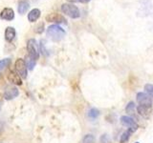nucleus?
Returning <instances> with one entry per match:
<instances>
[{
    "instance_id": "f257e3e1",
    "label": "nucleus",
    "mask_w": 153,
    "mask_h": 143,
    "mask_svg": "<svg viewBox=\"0 0 153 143\" xmlns=\"http://www.w3.org/2000/svg\"><path fill=\"white\" fill-rule=\"evenodd\" d=\"M47 36L53 41H60L65 35V31L56 24L51 25L47 29Z\"/></svg>"
},
{
    "instance_id": "f03ea898",
    "label": "nucleus",
    "mask_w": 153,
    "mask_h": 143,
    "mask_svg": "<svg viewBox=\"0 0 153 143\" xmlns=\"http://www.w3.org/2000/svg\"><path fill=\"white\" fill-rule=\"evenodd\" d=\"M61 11L63 13H65L67 16H69L70 18H73V19H76L80 16V12L79 8L71 3L62 4Z\"/></svg>"
},
{
    "instance_id": "7ed1b4c3",
    "label": "nucleus",
    "mask_w": 153,
    "mask_h": 143,
    "mask_svg": "<svg viewBox=\"0 0 153 143\" xmlns=\"http://www.w3.org/2000/svg\"><path fill=\"white\" fill-rule=\"evenodd\" d=\"M27 51L29 52L28 55H30L32 58H33L35 60L38 59L39 57V47L37 45V42L36 39L33 38H31L29 39L27 42Z\"/></svg>"
},
{
    "instance_id": "20e7f679",
    "label": "nucleus",
    "mask_w": 153,
    "mask_h": 143,
    "mask_svg": "<svg viewBox=\"0 0 153 143\" xmlns=\"http://www.w3.org/2000/svg\"><path fill=\"white\" fill-rule=\"evenodd\" d=\"M137 102L147 108H151L152 106V98L146 93H138L137 94Z\"/></svg>"
},
{
    "instance_id": "39448f33",
    "label": "nucleus",
    "mask_w": 153,
    "mask_h": 143,
    "mask_svg": "<svg viewBox=\"0 0 153 143\" xmlns=\"http://www.w3.org/2000/svg\"><path fill=\"white\" fill-rule=\"evenodd\" d=\"M27 66L25 60L22 58H18L16 61V73L20 75L21 78H27Z\"/></svg>"
},
{
    "instance_id": "423d86ee",
    "label": "nucleus",
    "mask_w": 153,
    "mask_h": 143,
    "mask_svg": "<svg viewBox=\"0 0 153 143\" xmlns=\"http://www.w3.org/2000/svg\"><path fill=\"white\" fill-rule=\"evenodd\" d=\"M121 122L123 126H126L128 128V130H130L132 133L133 132H135L137 129L139 128L138 126V124L135 122V120L130 117V116H123L121 117Z\"/></svg>"
},
{
    "instance_id": "0eeeda50",
    "label": "nucleus",
    "mask_w": 153,
    "mask_h": 143,
    "mask_svg": "<svg viewBox=\"0 0 153 143\" xmlns=\"http://www.w3.org/2000/svg\"><path fill=\"white\" fill-rule=\"evenodd\" d=\"M45 18H46V21L56 23V25L57 24H67L65 17L59 13H53L48 14Z\"/></svg>"
},
{
    "instance_id": "6e6552de",
    "label": "nucleus",
    "mask_w": 153,
    "mask_h": 143,
    "mask_svg": "<svg viewBox=\"0 0 153 143\" xmlns=\"http://www.w3.org/2000/svg\"><path fill=\"white\" fill-rule=\"evenodd\" d=\"M18 94H19V92L16 87H14V86H10V87H7L6 90H5L4 97L7 100H12L13 98H16L18 95Z\"/></svg>"
},
{
    "instance_id": "1a4fd4ad",
    "label": "nucleus",
    "mask_w": 153,
    "mask_h": 143,
    "mask_svg": "<svg viewBox=\"0 0 153 143\" xmlns=\"http://www.w3.org/2000/svg\"><path fill=\"white\" fill-rule=\"evenodd\" d=\"M8 79L11 83L14 84V85H18L20 86L22 84V80H21V77L20 75H19L16 72L14 71H10L9 74H8Z\"/></svg>"
},
{
    "instance_id": "9d476101",
    "label": "nucleus",
    "mask_w": 153,
    "mask_h": 143,
    "mask_svg": "<svg viewBox=\"0 0 153 143\" xmlns=\"http://www.w3.org/2000/svg\"><path fill=\"white\" fill-rule=\"evenodd\" d=\"M0 18L6 21H11L14 18V12L12 8H5L0 13Z\"/></svg>"
},
{
    "instance_id": "9b49d317",
    "label": "nucleus",
    "mask_w": 153,
    "mask_h": 143,
    "mask_svg": "<svg viewBox=\"0 0 153 143\" xmlns=\"http://www.w3.org/2000/svg\"><path fill=\"white\" fill-rule=\"evenodd\" d=\"M16 37V30L13 27H8L5 30V39L8 42H12Z\"/></svg>"
},
{
    "instance_id": "f8f14e48",
    "label": "nucleus",
    "mask_w": 153,
    "mask_h": 143,
    "mask_svg": "<svg viewBox=\"0 0 153 143\" xmlns=\"http://www.w3.org/2000/svg\"><path fill=\"white\" fill-rule=\"evenodd\" d=\"M40 10L33 9L32 11L28 13V20L30 22H36L38 18L40 17Z\"/></svg>"
},
{
    "instance_id": "ddd939ff",
    "label": "nucleus",
    "mask_w": 153,
    "mask_h": 143,
    "mask_svg": "<svg viewBox=\"0 0 153 143\" xmlns=\"http://www.w3.org/2000/svg\"><path fill=\"white\" fill-rule=\"evenodd\" d=\"M150 109L151 108H147V107H145V106H140L137 107V112L139 113V114L143 117H148L149 116V114H150Z\"/></svg>"
},
{
    "instance_id": "4468645a",
    "label": "nucleus",
    "mask_w": 153,
    "mask_h": 143,
    "mask_svg": "<svg viewBox=\"0 0 153 143\" xmlns=\"http://www.w3.org/2000/svg\"><path fill=\"white\" fill-rule=\"evenodd\" d=\"M29 7L30 6H29V3L27 1H20L18 4V8H17L18 13L20 14H24L29 10Z\"/></svg>"
},
{
    "instance_id": "2eb2a0df",
    "label": "nucleus",
    "mask_w": 153,
    "mask_h": 143,
    "mask_svg": "<svg viewBox=\"0 0 153 143\" xmlns=\"http://www.w3.org/2000/svg\"><path fill=\"white\" fill-rule=\"evenodd\" d=\"M25 63H26V66L29 70H33L36 66V60L32 58L30 55H27L25 57Z\"/></svg>"
},
{
    "instance_id": "dca6fc26",
    "label": "nucleus",
    "mask_w": 153,
    "mask_h": 143,
    "mask_svg": "<svg viewBox=\"0 0 153 143\" xmlns=\"http://www.w3.org/2000/svg\"><path fill=\"white\" fill-rule=\"evenodd\" d=\"M11 58H4L2 60H0V71H3L7 68V67H9V65L11 64Z\"/></svg>"
},
{
    "instance_id": "f3484780",
    "label": "nucleus",
    "mask_w": 153,
    "mask_h": 143,
    "mask_svg": "<svg viewBox=\"0 0 153 143\" xmlns=\"http://www.w3.org/2000/svg\"><path fill=\"white\" fill-rule=\"evenodd\" d=\"M99 116H100V112H99V110L95 109V108L89 110V112H88V116H89L90 118L95 119V118H97Z\"/></svg>"
},
{
    "instance_id": "a211bd4d",
    "label": "nucleus",
    "mask_w": 153,
    "mask_h": 143,
    "mask_svg": "<svg viewBox=\"0 0 153 143\" xmlns=\"http://www.w3.org/2000/svg\"><path fill=\"white\" fill-rule=\"evenodd\" d=\"M126 111L128 114H135V104L133 102H129L126 108Z\"/></svg>"
},
{
    "instance_id": "6ab92c4d",
    "label": "nucleus",
    "mask_w": 153,
    "mask_h": 143,
    "mask_svg": "<svg viewBox=\"0 0 153 143\" xmlns=\"http://www.w3.org/2000/svg\"><path fill=\"white\" fill-rule=\"evenodd\" d=\"M131 133H132V132L130 130H127V131L124 132L122 135V136H121V142L122 143H126L129 139V137H130Z\"/></svg>"
},
{
    "instance_id": "aec40b11",
    "label": "nucleus",
    "mask_w": 153,
    "mask_h": 143,
    "mask_svg": "<svg viewBox=\"0 0 153 143\" xmlns=\"http://www.w3.org/2000/svg\"><path fill=\"white\" fill-rule=\"evenodd\" d=\"M82 143H95V136L93 135H86L82 138Z\"/></svg>"
},
{
    "instance_id": "412c9836",
    "label": "nucleus",
    "mask_w": 153,
    "mask_h": 143,
    "mask_svg": "<svg viewBox=\"0 0 153 143\" xmlns=\"http://www.w3.org/2000/svg\"><path fill=\"white\" fill-rule=\"evenodd\" d=\"M145 90H146V93L149 95L151 98H153V84H146Z\"/></svg>"
},
{
    "instance_id": "4be33fe9",
    "label": "nucleus",
    "mask_w": 153,
    "mask_h": 143,
    "mask_svg": "<svg viewBox=\"0 0 153 143\" xmlns=\"http://www.w3.org/2000/svg\"><path fill=\"white\" fill-rule=\"evenodd\" d=\"M43 31H44V23H43V22L38 23L37 25L35 27V32L36 33H42Z\"/></svg>"
},
{
    "instance_id": "5701e85b",
    "label": "nucleus",
    "mask_w": 153,
    "mask_h": 143,
    "mask_svg": "<svg viewBox=\"0 0 153 143\" xmlns=\"http://www.w3.org/2000/svg\"><path fill=\"white\" fill-rule=\"evenodd\" d=\"M100 141H102V143H107V136H106V135H103L102 137H100Z\"/></svg>"
},
{
    "instance_id": "b1692460",
    "label": "nucleus",
    "mask_w": 153,
    "mask_h": 143,
    "mask_svg": "<svg viewBox=\"0 0 153 143\" xmlns=\"http://www.w3.org/2000/svg\"><path fill=\"white\" fill-rule=\"evenodd\" d=\"M79 2H80V3H88L90 0H78Z\"/></svg>"
},
{
    "instance_id": "393cba45",
    "label": "nucleus",
    "mask_w": 153,
    "mask_h": 143,
    "mask_svg": "<svg viewBox=\"0 0 153 143\" xmlns=\"http://www.w3.org/2000/svg\"><path fill=\"white\" fill-rule=\"evenodd\" d=\"M136 143H139V142H136Z\"/></svg>"
},
{
    "instance_id": "a878e982",
    "label": "nucleus",
    "mask_w": 153,
    "mask_h": 143,
    "mask_svg": "<svg viewBox=\"0 0 153 143\" xmlns=\"http://www.w3.org/2000/svg\"><path fill=\"white\" fill-rule=\"evenodd\" d=\"M0 76H1V74H0Z\"/></svg>"
}]
</instances>
